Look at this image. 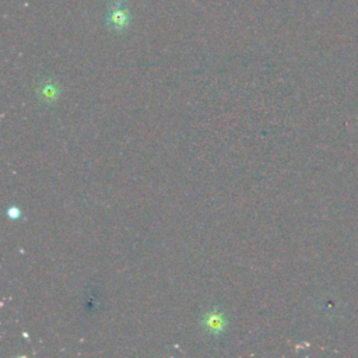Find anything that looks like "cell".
I'll return each mask as SVG.
<instances>
[{"label": "cell", "instance_id": "cell-1", "mask_svg": "<svg viewBox=\"0 0 358 358\" xmlns=\"http://www.w3.org/2000/svg\"><path fill=\"white\" fill-rule=\"evenodd\" d=\"M225 326H227V319L221 312L211 310V312H207L203 317V327L210 334H221L225 330Z\"/></svg>", "mask_w": 358, "mask_h": 358}, {"label": "cell", "instance_id": "cell-2", "mask_svg": "<svg viewBox=\"0 0 358 358\" xmlns=\"http://www.w3.org/2000/svg\"><path fill=\"white\" fill-rule=\"evenodd\" d=\"M41 98L46 102H53V101H57L59 98V94H60V90L57 87V84H55L53 81H46L43 83L39 90H38Z\"/></svg>", "mask_w": 358, "mask_h": 358}, {"label": "cell", "instance_id": "cell-3", "mask_svg": "<svg viewBox=\"0 0 358 358\" xmlns=\"http://www.w3.org/2000/svg\"><path fill=\"white\" fill-rule=\"evenodd\" d=\"M129 20H130V15L126 10H113L112 14L108 17V21H109V25L113 27L115 29H123L127 27L129 24Z\"/></svg>", "mask_w": 358, "mask_h": 358}, {"label": "cell", "instance_id": "cell-4", "mask_svg": "<svg viewBox=\"0 0 358 358\" xmlns=\"http://www.w3.org/2000/svg\"><path fill=\"white\" fill-rule=\"evenodd\" d=\"M8 217L11 218V220H15V218H18L20 215H21V211H20V208H17V207H11V208H8Z\"/></svg>", "mask_w": 358, "mask_h": 358}]
</instances>
